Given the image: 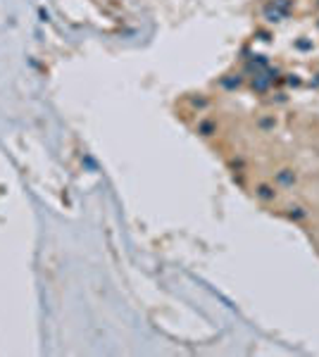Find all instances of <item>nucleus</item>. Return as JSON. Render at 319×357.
I'll list each match as a JSON object with an SVG mask.
<instances>
[{
    "label": "nucleus",
    "instance_id": "obj_1",
    "mask_svg": "<svg viewBox=\"0 0 319 357\" xmlns=\"http://www.w3.org/2000/svg\"><path fill=\"white\" fill-rule=\"evenodd\" d=\"M298 183V172L293 167H281L274 174V186L276 188H293Z\"/></svg>",
    "mask_w": 319,
    "mask_h": 357
},
{
    "label": "nucleus",
    "instance_id": "obj_2",
    "mask_svg": "<svg viewBox=\"0 0 319 357\" xmlns=\"http://www.w3.org/2000/svg\"><path fill=\"white\" fill-rule=\"evenodd\" d=\"M255 196L262 202H274L276 200V186H272V183H257L255 186Z\"/></svg>",
    "mask_w": 319,
    "mask_h": 357
},
{
    "label": "nucleus",
    "instance_id": "obj_3",
    "mask_svg": "<svg viewBox=\"0 0 319 357\" xmlns=\"http://www.w3.org/2000/svg\"><path fill=\"white\" fill-rule=\"evenodd\" d=\"M288 217L296 219V222H302V219H307V210L302 205H291L288 207Z\"/></svg>",
    "mask_w": 319,
    "mask_h": 357
}]
</instances>
